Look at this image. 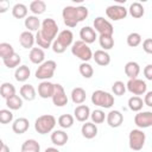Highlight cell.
I'll return each mask as SVG.
<instances>
[{"mask_svg": "<svg viewBox=\"0 0 152 152\" xmlns=\"http://www.w3.org/2000/svg\"><path fill=\"white\" fill-rule=\"evenodd\" d=\"M74 44V34L70 30H63L58 33L56 39L52 43V51L55 53H63L66 48Z\"/></svg>", "mask_w": 152, "mask_h": 152, "instance_id": "7a4b0ae2", "label": "cell"}, {"mask_svg": "<svg viewBox=\"0 0 152 152\" xmlns=\"http://www.w3.org/2000/svg\"><path fill=\"white\" fill-rule=\"evenodd\" d=\"M51 99L56 107H64L65 104H68V96L64 91L63 86H61L59 83L55 84V93Z\"/></svg>", "mask_w": 152, "mask_h": 152, "instance_id": "7c38bea8", "label": "cell"}, {"mask_svg": "<svg viewBox=\"0 0 152 152\" xmlns=\"http://www.w3.org/2000/svg\"><path fill=\"white\" fill-rule=\"evenodd\" d=\"M106 118H107V115H106L104 112L101 110V109H95V110H93L91 114H90L91 122H94L95 125H96V124H102Z\"/></svg>", "mask_w": 152, "mask_h": 152, "instance_id": "7bdbcfd3", "label": "cell"}, {"mask_svg": "<svg viewBox=\"0 0 152 152\" xmlns=\"http://www.w3.org/2000/svg\"><path fill=\"white\" fill-rule=\"evenodd\" d=\"M8 8H10V2L7 0L0 1V13H5Z\"/></svg>", "mask_w": 152, "mask_h": 152, "instance_id": "c3c4849f", "label": "cell"}, {"mask_svg": "<svg viewBox=\"0 0 152 152\" xmlns=\"http://www.w3.org/2000/svg\"><path fill=\"white\" fill-rule=\"evenodd\" d=\"M141 44V36L138 32H132L127 36V45L131 48H137Z\"/></svg>", "mask_w": 152, "mask_h": 152, "instance_id": "ab89813d", "label": "cell"}, {"mask_svg": "<svg viewBox=\"0 0 152 152\" xmlns=\"http://www.w3.org/2000/svg\"><path fill=\"white\" fill-rule=\"evenodd\" d=\"M99 43H100V46L104 51H107L114 46V38H113V36H100Z\"/></svg>", "mask_w": 152, "mask_h": 152, "instance_id": "74e56055", "label": "cell"}, {"mask_svg": "<svg viewBox=\"0 0 152 152\" xmlns=\"http://www.w3.org/2000/svg\"><path fill=\"white\" fill-rule=\"evenodd\" d=\"M80 38L82 42L87 43V44H91L97 39V34L96 31L90 27V26H84L80 30Z\"/></svg>", "mask_w": 152, "mask_h": 152, "instance_id": "2e32d148", "label": "cell"}, {"mask_svg": "<svg viewBox=\"0 0 152 152\" xmlns=\"http://www.w3.org/2000/svg\"><path fill=\"white\" fill-rule=\"evenodd\" d=\"M24 25H25V27L27 28V31H30V32H33V31H37V32H38V31H39L38 28L42 27L40 20L38 19L37 15H28V17L25 19Z\"/></svg>", "mask_w": 152, "mask_h": 152, "instance_id": "4316f807", "label": "cell"}, {"mask_svg": "<svg viewBox=\"0 0 152 152\" xmlns=\"http://www.w3.org/2000/svg\"><path fill=\"white\" fill-rule=\"evenodd\" d=\"M94 28L96 32L100 33V36H113L114 33V28L113 25L110 24V21H108L107 19L102 18V17H97L94 19Z\"/></svg>", "mask_w": 152, "mask_h": 152, "instance_id": "9c48e42d", "label": "cell"}, {"mask_svg": "<svg viewBox=\"0 0 152 152\" xmlns=\"http://www.w3.org/2000/svg\"><path fill=\"white\" fill-rule=\"evenodd\" d=\"M127 14H128V10L121 5H112L106 8V15L110 20H114V21L125 19L127 17Z\"/></svg>", "mask_w": 152, "mask_h": 152, "instance_id": "8fae6325", "label": "cell"}, {"mask_svg": "<svg viewBox=\"0 0 152 152\" xmlns=\"http://www.w3.org/2000/svg\"><path fill=\"white\" fill-rule=\"evenodd\" d=\"M28 58H30V61H31L33 64L40 65L42 63L45 62V61H44V59H45V52H44V50L40 49V48H33V49H31V51H30Z\"/></svg>", "mask_w": 152, "mask_h": 152, "instance_id": "603a6c76", "label": "cell"}, {"mask_svg": "<svg viewBox=\"0 0 152 152\" xmlns=\"http://www.w3.org/2000/svg\"><path fill=\"white\" fill-rule=\"evenodd\" d=\"M0 94L4 99H8L13 95H15V87L10 82H4L0 87Z\"/></svg>", "mask_w": 152, "mask_h": 152, "instance_id": "836d02e7", "label": "cell"}, {"mask_svg": "<svg viewBox=\"0 0 152 152\" xmlns=\"http://www.w3.org/2000/svg\"><path fill=\"white\" fill-rule=\"evenodd\" d=\"M144 76L146 77V80L152 81V64H147L144 68Z\"/></svg>", "mask_w": 152, "mask_h": 152, "instance_id": "bcb514c9", "label": "cell"}, {"mask_svg": "<svg viewBox=\"0 0 152 152\" xmlns=\"http://www.w3.org/2000/svg\"><path fill=\"white\" fill-rule=\"evenodd\" d=\"M78 70H80V74L82 77L84 78H90L93 75H94V69L93 66L89 64V63H86V62H82L78 66Z\"/></svg>", "mask_w": 152, "mask_h": 152, "instance_id": "f35d334b", "label": "cell"}, {"mask_svg": "<svg viewBox=\"0 0 152 152\" xmlns=\"http://www.w3.org/2000/svg\"><path fill=\"white\" fill-rule=\"evenodd\" d=\"M30 127V122L26 118H18L12 124V129L15 134H23L25 133Z\"/></svg>", "mask_w": 152, "mask_h": 152, "instance_id": "d6986e66", "label": "cell"}, {"mask_svg": "<svg viewBox=\"0 0 152 152\" xmlns=\"http://www.w3.org/2000/svg\"><path fill=\"white\" fill-rule=\"evenodd\" d=\"M87 99L86 90L81 87H76L71 90V101L76 104H82Z\"/></svg>", "mask_w": 152, "mask_h": 152, "instance_id": "484cf974", "label": "cell"}, {"mask_svg": "<svg viewBox=\"0 0 152 152\" xmlns=\"http://www.w3.org/2000/svg\"><path fill=\"white\" fill-rule=\"evenodd\" d=\"M142 50L146 53L152 55V38H147L142 42Z\"/></svg>", "mask_w": 152, "mask_h": 152, "instance_id": "f6af8a7d", "label": "cell"}, {"mask_svg": "<svg viewBox=\"0 0 152 152\" xmlns=\"http://www.w3.org/2000/svg\"><path fill=\"white\" fill-rule=\"evenodd\" d=\"M36 42V36H33L30 31H24L19 36V43L24 49H33V44Z\"/></svg>", "mask_w": 152, "mask_h": 152, "instance_id": "ac0fdd59", "label": "cell"}, {"mask_svg": "<svg viewBox=\"0 0 152 152\" xmlns=\"http://www.w3.org/2000/svg\"><path fill=\"white\" fill-rule=\"evenodd\" d=\"M14 53V48L10 43H0V57L2 61L12 57Z\"/></svg>", "mask_w": 152, "mask_h": 152, "instance_id": "d6a6232c", "label": "cell"}, {"mask_svg": "<svg viewBox=\"0 0 152 152\" xmlns=\"http://www.w3.org/2000/svg\"><path fill=\"white\" fill-rule=\"evenodd\" d=\"M55 93V84L50 81H42L38 84V95L42 99H50Z\"/></svg>", "mask_w": 152, "mask_h": 152, "instance_id": "5bb4252c", "label": "cell"}, {"mask_svg": "<svg viewBox=\"0 0 152 152\" xmlns=\"http://www.w3.org/2000/svg\"><path fill=\"white\" fill-rule=\"evenodd\" d=\"M57 122L62 128L68 129V128L72 127V125H74V116L71 114H63L58 118Z\"/></svg>", "mask_w": 152, "mask_h": 152, "instance_id": "8d00e7d4", "label": "cell"}, {"mask_svg": "<svg viewBox=\"0 0 152 152\" xmlns=\"http://www.w3.org/2000/svg\"><path fill=\"white\" fill-rule=\"evenodd\" d=\"M44 152H59V151L56 147H48V148H45Z\"/></svg>", "mask_w": 152, "mask_h": 152, "instance_id": "f907efd6", "label": "cell"}, {"mask_svg": "<svg viewBox=\"0 0 152 152\" xmlns=\"http://www.w3.org/2000/svg\"><path fill=\"white\" fill-rule=\"evenodd\" d=\"M12 121H13V113L11 112V109H1L0 110V122L2 125H6Z\"/></svg>", "mask_w": 152, "mask_h": 152, "instance_id": "ee69618b", "label": "cell"}, {"mask_svg": "<svg viewBox=\"0 0 152 152\" xmlns=\"http://www.w3.org/2000/svg\"><path fill=\"white\" fill-rule=\"evenodd\" d=\"M20 96L26 101H33L36 99V89L32 84H24L20 88Z\"/></svg>", "mask_w": 152, "mask_h": 152, "instance_id": "83f0119b", "label": "cell"}, {"mask_svg": "<svg viewBox=\"0 0 152 152\" xmlns=\"http://www.w3.org/2000/svg\"><path fill=\"white\" fill-rule=\"evenodd\" d=\"M71 53L86 63H88L93 58V55H94L91 49L89 48V45L82 40L74 42V44L71 45Z\"/></svg>", "mask_w": 152, "mask_h": 152, "instance_id": "5b68a950", "label": "cell"}, {"mask_svg": "<svg viewBox=\"0 0 152 152\" xmlns=\"http://www.w3.org/2000/svg\"><path fill=\"white\" fill-rule=\"evenodd\" d=\"M63 21L68 27H76L78 23L88 17V8L86 6H65L62 11Z\"/></svg>", "mask_w": 152, "mask_h": 152, "instance_id": "6da1fadb", "label": "cell"}, {"mask_svg": "<svg viewBox=\"0 0 152 152\" xmlns=\"http://www.w3.org/2000/svg\"><path fill=\"white\" fill-rule=\"evenodd\" d=\"M93 59L100 66H106V65H108L110 63V56L104 50H96L94 52V55H93Z\"/></svg>", "mask_w": 152, "mask_h": 152, "instance_id": "44dd1931", "label": "cell"}, {"mask_svg": "<svg viewBox=\"0 0 152 152\" xmlns=\"http://www.w3.org/2000/svg\"><path fill=\"white\" fill-rule=\"evenodd\" d=\"M0 152H10V147L4 142L1 141V147H0Z\"/></svg>", "mask_w": 152, "mask_h": 152, "instance_id": "681fc988", "label": "cell"}, {"mask_svg": "<svg viewBox=\"0 0 152 152\" xmlns=\"http://www.w3.org/2000/svg\"><path fill=\"white\" fill-rule=\"evenodd\" d=\"M69 140L68 134L62 129H56L51 133V141L56 146H64Z\"/></svg>", "mask_w": 152, "mask_h": 152, "instance_id": "ffe728a7", "label": "cell"}, {"mask_svg": "<svg viewBox=\"0 0 152 152\" xmlns=\"http://www.w3.org/2000/svg\"><path fill=\"white\" fill-rule=\"evenodd\" d=\"M134 124L138 128H148L152 126V112H138L134 116Z\"/></svg>", "mask_w": 152, "mask_h": 152, "instance_id": "4fadbf2b", "label": "cell"}, {"mask_svg": "<svg viewBox=\"0 0 152 152\" xmlns=\"http://www.w3.org/2000/svg\"><path fill=\"white\" fill-rule=\"evenodd\" d=\"M106 120H107V124H108L109 127H112V128H118V127H120V126L122 125V122H124V115H122V113H121L120 110L114 109V110H110V112L107 114Z\"/></svg>", "mask_w": 152, "mask_h": 152, "instance_id": "9a60e30c", "label": "cell"}, {"mask_svg": "<svg viewBox=\"0 0 152 152\" xmlns=\"http://www.w3.org/2000/svg\"><path fill=\"white\" fill-rule=\"evenodd\" d=\"M126 90H127L126 84H125L122 81H115V82L113 83V86H112V91H113V94L116 95V96L124 95V94L126 93Z\"/></svg>", "mask_w": 152, "mask_h": 152, "instance_id": "b9f144b4", "label": "cell"}, {"mask_svg": "<svg viewBox=\"0 0 152 152\" xmlns=\"http://www.w3.org/2000/svg\"><path fill=\"white\" fill-rule=\"evenodd\" d=\"M90 114H91V112H90L89 107L86 104H80L74 110V116L80 122H87V120L90 118Z\"/></svg>", "mask_w": 152, "mask_h": 152, "instance_id": "e0dca14e", "label": "cell"}, {"mask_svg": "<svg viewBox=\"0 0 152 152\" xmlns=\"http://www.w3.org/2000/svg\"><path fill=\"white\" fill-rule=\"evenodd\" d=\"M27 7L24 5V4H15L13 7H12V14L14 18L17 19H23V18H27Z\"/></svg>", "mask_w": 152, "mask_h": 152, "instance_id": "1f68e13d", "label": "cell"}, {"mask_svg": "<svg viewBox=\"0 0 152 152\" xmlns=\"http://www.w3.org/2000/svg\"><path fill=\"white\" fill-rule=\"evenodd\" d=\"M46 10V4L42 0H34L30 4V11L34 14V15H39L43 14Z\"/></svg>", "mask_w": 152, "mask_h": 152, "instance_id": "e575fe53", "label": "cell"}, {"mask_svg": "<svg viewBox=\"0 0 152 152\" xmlns=\"http://www.w3.org/2000/svg\"><path fill=\"white\" fill-rule=\"evenodd\" d=\"M127 90L133 94L134 96H139V95H144L146 94L147 90V84L145 81L139 80V78H133V80H128L127 84H126Z\"/></svg>", "mask_w": 152, "mask_h": 152, "instance_id": "30bf717a", "label": "cell"}, {"mask_svg": "<svg viewBox=\"0 0 152 152\" xmlns=\"http://www.w3.org/2000/svg\"><path fill=\"white\" fill-rule=\"evenodd\" d=\"M30 75H31V70L25 64L24 65H19L15 69V71H14V78L18 82H25V81H27L28 77H30Z\"/></svg>", "mask_w": 152, "mask_h": 152, "instance_id": "d4e9b609", "label": "cell"}, {"mask_svg": "<svg viewBox=\"0 0 152 152\" xmlns=\"http://www.w3.org/2000/svg\"><path fill=\"white\" fill-rule=\"evenodd\" d=\"M56 68H57V63L55 61H45L44 63H42L38 69L36 70V78L37 80H42V81H48L50 78L53 77L55 75V71H56Z\"/></svg>", "mask_w": 152, "mask_h": 152, "instance_id": "52a82bcc", "label": "cell"}, {"mask_svg": "<svg viewBox=\"0 0 152 152\" xmlns=\"http://www.w3.org/2000/svg\"><path fill=\"white\" fill-rule=\"evenodd\" d=\"M6 106L11 110H18L23 107V97L19 95H13L6 100Z\"/></svg>", "mask_w": 152, "mask_h": 152, "instance_id": "4dcf8cb0", "label": "cell"}, {"mask_svg": "<svg viewBox=\"0 0 152 152\" xmlns=\"http://www.w3.org/2000/svg\"><path fill=\"white\" fill-rule=\"evenodd\" d=\"M140 72V65L134 62V61H129L125 64V74L126 76L129 78V80H133V78H137L138 75Z\"/></svg>", "mask_w": 152, "mask_h": 152, "instance_id": "7402d4cb", "label": "cell"}, {"mask_svg": "<svg viewBox=\"0 0 152 152\" xmlns=\"http://www.w3.org/2000/svg\"><path fill=\"white\" fill-rule=\"evenodd\" d=\"M144 104V100L140 96H132L128 99V108L133 112H140Z\"/></svg>", "mask_w": 152, "mask_h": 152, "instance_id": "d590c367", "label": "cell"}, {"mask_svg": "<svg viewBox=\"0 0 152 152\" xmlns=\"http://www.w3.org/2000/svg\"><path fill=\"white\" fill-rule=\"evenodd\" d=\"M40 145L34 139H27L21 145V152H39Z\"/></svg>", "mask_w": 152, "mask_h": 152, "instance_id": "f1b7e54d", "label": "cell"}, {"mask_svg": "<svg viewBox=\"0 0 152 152\" xmlns=\"http://www.w3.org/2000/svg\"><path fill=\"white\" fill-rule=\"evenodd\" d=\"M128 13L131 14L132 18L139 19L145 14V10H144V6L140 2H132L129 8H128Z\"/></svg>", "mask_w": 152, "mask_h": 152, "instance_id": "f546056e", "label": "cell"}, {"mask_svg": "<svg viewBox=\"0 0 152 152\" xmlns=\"http://www.w3.org/2000/svg\"><path fill=\"white\" fill-rule=\"evenodd\" d=\"M56 118L51 114H44L36 119L34 121V129L39 134H48L50 133L56 126Z\"/></svg>", "mask_w": 152, "mask_h": 152, "instance_id": "277c9868", "label": "cell"}, {"mask_svg": "<svg viewBox=\"0 0 152 152\" xmlns=\"http://www.w3.org/2000/svg\"><path fill=\"white\" fill-rule=\"evenodd\" d=\"M38 33L44 38L46 39L48 42L50 43H53V40L56 39V37L58 36V25L57 23L55 21V19L52 18H46L43 20L42 23V27L40 30L38 31Z\"/></svg>", "mask_w": 152, "mask_h": 152, "instance_id": "3957f363", "label": "cell"}, {"mask_svg": "<svg viewBox=\"0 0 152 152\" xmlns=\"http://www.w3.org/2000/svg\"><path fill=\"white\" fill-rule=\"evenodd\" d=\"M145 141H146V135L142 132V129L135 128V129H132L129 132V134H128V145H129L131 150L140 151L144 147Z\"/></svg>", "mask_w": 152, "mask_h": 152, "instance_id": "ba28073f", "label": "cell"}, {"mask_svg": "<svg viewBox=\"0 0 152 152\" xmlns=\"http://www.w3.org/2000/svg\"><path fill=\"white\" fill-rule=\"evenodd\" d=\"M81 133L86 139H93L97 134V127L94 122H86L81 127Z\"/></svg>", "mask_w": 152, "mask_h": 152, "instance_id": "cb8c5ba5", "label": "cell"}, {"mask_svg": "<svg viewBox=\"0 0 152 152\" xmlns=\"http://www.w3.org/2000/svg\"><path fill=\"white\" fill-rule=\"evenodd\" d=\"M2 62H4V64H5L6 68L13 69V68H18V65H19L20 62H21V57H20L18 53H14L12 57H10V58H7V59H5V61H2Z\"/></svg>", "mask_w": 152, "mask_h": 152, "instance_id": "60d3db41", "label": "cell"}, {"mask_svg": "<svg viewBox=\"0 0 152 152\" xmlns=\"http://www.w3.org/2000/svg\"><path fill=\"white\" fill-rule=\"evenodd\" d=\"M144 103L152 108V90L151 91H146L145 97H144Z\"/></svg>", "mask_w": 152, "mask_h": 152, "instance_id": "7dc6e473", "label": "cell"}, {"mask_svg": "<svg viewBox=\"0 0 152 152\" xmlns=\"http://www.w3.org/2000/svg\"><path fill=\"white\" fill-rule=\"evenodd\" d=\"M91 102L101 108H110L114 104V96L108 91L99 89L91 94Z\"/></svg>", "mask_w": 152, "mask_h": 152, "instance_id": "8992f818", "label": "cell"}]
</instances>
